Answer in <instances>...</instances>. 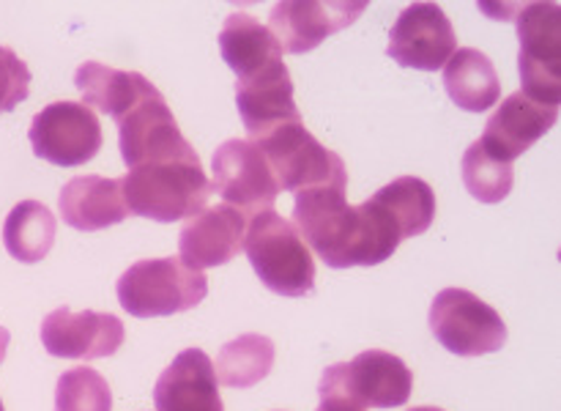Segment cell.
<instances>
[{"instance_id":"obj_1","label":"cell","mask_w":561,"mask_h":411,"mask_svg":"<svg viewBox=\"0 0 561 411\" xmlns=\"http://www.w3.org/2000/svg\"><path fill=\"white\" fill-rule=\"evenodd\" d=\"M294 225L329 269L378 266L403 241L392 214L370 201L351 206L343 186L296 192Z\"/></svg>"},{"instance_id":"obj_2","label":"cell","mask_w":561,"mask_h":411,"mask_svg":"<svg viewBox=\"0 0 561 411\" xmlns=\"http://www.w3.org/2000/svg\"><path fill=\"white\" fill-rule=\"evenodd\" d=\"M121 190L131 214L157 222L195 217L214 195L197 153L137 164L121 179Z\"/></svg>"},{"instance_id":"obj_3","label":"cell","mask_w":561,"mask_h":411,"mask_svg":"<svg viewBox=\"0 0 561 411\" xmlns=\"http://www.w3.org/2000/svg\"><path fill=\"white\" fill-rule=\"evenodd\" d=\"M247 258L268 290L279 296H310L316 290V258L296 225L283 214L263 212L252 219L244 239Z\"/></svg>"},{"instance_id":"obj_4","label":"cell","mask_w":561,"mask_h":411,"mask_svg":"<svg viewBox=\"0 0 561 411\" xmlns=\"http://www.w3.org/2000/svg\"><path fill=\"white\" fill-rule=\"evenodd\" d=\"M118 301L129 316L153 318L175 316L201 305L208 294L203 272L186 266L181 258H148L121 274Z\"/></svg>"},{"instance_id":"obj_5","label":"cell","mask_w":561,"mask_h":411,"mask_svg":"<svg viewBox=\"0 0 561 411\" xmlns=\"http://www.w3.org/2000/svg\"><path fill=\"white\" fill-rule=\"evenodd\" d=\"M257 148L266 157L279 190L285 192H305L318 190V186H348V170L340 153L332 148L321 146L305 121H288L277 129L257 137Z\"/></svg>"},{"instance_id":"obj_6","label":"cell","mask_w":561,"mask_h":411,"mask_svg":"<svg viewBox=\"0 0 561 411\" xmlns=\"http://www.w3.org/2000/svg\"><path fill=\"white\" fill-rule=\"evenodd\" d=\"M414 387V373L400 356L389 351H362L351 362L327 367L318 395H343L359 409H394L405 406Z\"/></svg>"},{"instance_id":"obj_7","label":"cell","mask_w":561,"mask_h":411,"mask_svg":"<svg viewBox=\"0 0 561 411\" xmlns=\"http://www.w3.org/2000/svg\"><path fill=\"white\" fill-rule=\"evenodd\" d=\"M431 332L458 356L496 354L507 343V323L488 301L466 288H444L433 299Z\"/></svg>"},{"instance_id":"obj_8","label":"cell","mask_w":561,"mask_h":411,"mask_svg":"<svg viewBox=\"0 0 561 411\" xmlns=\"http://www.w3.org/2000/svg\"><path fill=\"white\" fill-rule=\"evenodd\" d=\"M520 38V91L542 104L561 99V16L559 3L515 5Z\"/></svg>"},{"instance_id":"obj_9","label":"cell","mask_w":561,"mask_h":411,"mask_svg":"<svg viewBox=\"0 0 561 411\" xmlns=\"http://www.w3.org/2000/svg\"><path fill=\"white\" fill-rule=\"evenodd\" d=\"M27 140L44 162L80 168L102 148V126L96 113L82 102H53L33 115Z\"/></svg>"},{"instance_id":"obj_10","label":"cell","mask_w":561,"mask_h":411,"mask_svg":"<svg viewBox=\"0 0 561 411\" xmlns=\"http://www.w3.org/2000/svg\"><path fill=\"white\" fill-rule=\"evenodd\" d=\"M211 170V190L219 192V197L228 206L239 208L244 217L272 212L277 195L283 192L261 148L241 137H230L214 151Z\"/></svg>"},{"instance_id":"obj_11","label":"cell","mask_w":561,"mask_h":411,"mask_svg":"<svg viewBox=\"0 0 561 411\" xmlns=\"http://www.w3.org/2000/svg\"><path fill=\"white\" fill-rule=\"evenodd\" d=\"M458 49V36L436 3H411L400 11L392 33H389V58L405 69L438 71L447 66Z\"/></svg>"},{"instance_id":"obj_12","label":"cell","mask_w":561,"mask_h":411,"mask_svg":"<svg viewBox=\"0 0 561 411\" xmlns=\"http://www.w3.org/2000/svg\"><path fill=\"white\" fill-rule=\"evenodd\" d=\"M126 329L113 312L58 307L42 321V343L60 359H104L124 345Z\"/></svg>"},{"instance_id":"obj_13","label":"cell","mask_w":561,"mask_h":411,"mask_svg":"<svg viewBox=\"0 0 561 411\" xmlns=\"http://www.w3.org/2000/svg\"><path fill=\"white\" fill-rule=\"evenodd\" d=\"M121 157L126 168H137L146 162H162L175 157H195L192 142L181 135L179 121L170 113L164 96L146 99L129 115L118 121Z\"/></svg>"},{"instance_id":"obj_14","label":"cell","mask_w":561,"mask_h":411,"mask_svg":"<svg viewBox=\"0 0 561 411\" xmlns=\"http://www.w3.org/2000/svg\"><path fill=\"white\" fill-rule=\"evenodd\" d=\"M367 3H323V0H307V3H277L268 14V31L277 38L283 53H310L321 47L332 33L354 25Z\"/></svg>"},{"instance_id":"obj_15","label":"cell","mask_w":561,"mask_h":411,"mask_svg":"<svg viewBox=\"0 0 561 411\" xmlns=\"http://www.w3.org/2000/svg\"><path fill=\"white\" fill-rule=\"evenodd\" d=\"M557 118L559 104L535 102L524 91H515L488 118L480 142L488 157L496 159V162L513 164L520 153L529 151L542 135L553 129Z\"/></svg>"},{"instance_id":"obj_16","label":"cell","mask_w":561,"mask_h":411,"mask_svg":"<svg viewBox=\"0 0 561 411\" xmlns=\"http://www.w3.org/2000/svg\"><path fill=\"white\" fill-rule=\"evenodd\" d=\"M244 239L247 217L239 208L228 206V203L206 206L181 228V261L190 269H195V272L222 266V263L233 261L239 255Z\"/></svg>"},{"instance_id":"obj_17","label":"cell","mask_w":561,"mask_h":411,"mask_svg":"<svg viewBox=\"0 0 561 411\" xmlns=\"http://www.w3.org/2000/svg\"><path fill=\"white\" fill-rule=\"evenodd\" d=\"M157 411H225L214 362L206 351L186 349L170 362L153 387Z\"/></svg>"},{"instance_id":"obj_18","label":"cell","mask_w":561,"mask_h":411,"mask_svg":"<svg viewBox=\"0 0 561 411\" xmlns=\"http://www.w3.org/2000/svg\"><path fill=\"white\" fill-rule=\"evenodd\" d=\"M236 104L250 135L247 140H257L288 121H301L294 102V80L283 60L250 80L236 82Z\"/></svg>"},{"instance_id":"obj_19","label":"cell","mask_w":561,"mask_h":411,"mask_svg":"<svg viewBox=\"0 0 561 411\" xmlns=\"http://www.w3.org/2000/svg\"><path fill=\"white\" fill-rule=\"evenodd\" d=\"M60 217L69 228L93 233L110 225H118L129 217L121 179H104V175H77L60 190L58 197Z\"/></svg>"},{"instance_id":"obj_20","label":"cell","mask_w":561,"mask_h":411,"mask_svg":"<svg viewBox=\"0 0 561 411\" xmlns=\"http://www.w3.org/2000/svg\"><path fill=\"white\" fill-rule=\"evenodd\" d=\"M75 85L82 93V104L91 107L93 113H104L110 118L121 121L129 115L146 99L162 96L153 82L137 71H121L113 66H104L99 60H85L75 71Z\"/></svg>"},{"instance_id":"obj_21","label":"cell","mask_w":561,"mask_h":411,"mask_svg":"<svg viewBox=\"0 0 561 411\" xmlns=\"http://www.w3.org/2000/svg\"><path fill=\"white\" fill-rule=\"evenodd\" d=\"M219 53L239 80L261 75L283 60V47L263 22L247 11H233L219 31Z\"/></svg>"},{"instance_id":"obj_22","label":"cell","mask_w":561,"mask_h":411,"mask_svg":"<svg viewBox=\"0 0 561 411\" xmlns=\"http://www.w3.org/2000/svg\"><path fill=\"white\" fill-rule=\"evenodd\" d=\"M444 85L449 99L469 113H485L502 96L496 66L482 49L460 47L444 66Z\"/></svg>"},{"instance_id":"obj_23","label":"cell","mask_w":561,"mask_h":411,"mask_svg":"<svg viewBox=\"0 0 561 411\" xmlns=\"http://www.w3.org/2000/svg\"><path fill=\"white\" fill-rule=\"evenodd\" d=\"M3 244L20 263H38L55 244V214L38 201H22L3 222Z\"/></svg>"},{"instance_id":"obj_24","label":"cell","mask_w":561,"mask_h":411,"mask_svg":"<svg viewBox=\"0 0 561 411\" xmlns=\"http://www.w3.org/2000/svg\"><path fill=\"white\" fill-rule=\"evenodd\" d=\"M373 201L381 203L392 214L403 239L422 236L436 217V192L427 181L414 179V175H400L392 184L381 186L373 195Z\"/></svg>"},{"instance_id":"obj_25","label":"cell","mask_w":561,"mask_h":411,"mask_svg":"<svg viewBox=\"0 0 561 411\" xmlns=\"http://www.w3.org/2000/svg\"><path fill=\"white\" fill-rule=\"evenodd\" d=\"M274 367V343L266 334H241V338L230 340L219 349L217 365V381H222L225 387L247 389L261 384L263 378L272 373Z\"/></svg>"},{"instance_id":"obj_26","label":"cell","mask_w":561,"mask_h":411,"mask_svg":"<svg viewBox=\"0 0 561 411\" xmlns=\"http://www.w3.org/2000/svg\"><path fill=\"white\" fill-rule=\"evenodd\" d=\"M463 184L480 203H502L513 192L515 170L488 157L482 142L474 140L463 153Z\"/></svg>"},{"instance_id":"obj_27","label":"cell","mask_w":561,"mask_h":411,"mask_svg":"<svg viewBox=\"0 0 561 411\" xmlns=\"http://www.w3.org/2000/svg\"><path fill=\"white\" fill-rule=\"evenodd\" d=\"M55 411H113L107 378L93 367H71L55 387Z\"/></svg>"},{"instance_id":"obj_28","label":"cell","mask_w":561,"mask_h":411,"mask_svg":"<svg viewBox=\"0 0 561 411\" xmlns=\"http://www.w3.org/2000/svg\"><path fill=\"white\" fill-rule=\"evenodd\" d=\"M31 93V69L11 47L0 44V113H11Z\"/></svg>"},{"instance_id":"obj_29","label":"cell","mask_w":561,"mask_h":411,"mask_svg":"<svg viewBox=\"0 0 561 411\" xmlns=\"http://www.w3.org/2000/svg\"><path fill=\"white\" fill-rule=\"evenodd\" d=\"M316 411H365V409L351 403V400L343 398V395H327V398H321V406H318Z\"/></svg>"},{"instance_id":"obj_30","label":"cell","mask_w":561,"mask_h":411,"mask_svg":"<svg viewBox=\"0 0 561 411\" xmlns=\"http://www.w3.org/2000/svg\"><path fill=\"white\" fill-rule=\"evenodd\" d=\"M9 340H11L9 329H5V327H0V362L5 359V349H9Z\"/></svg>"},{"instance_id":"obj_31","label":"cell","mask_w":561,"mask_h":411,"mask_svg":"<svg viewBox=\"0 0 561 411\" xmlns=\"http://www.w3.org/2000/svg\"><path fill=\"white\" fill-rule=\"evenodd\" d=\"M411 411H444V409H436V406H416V409Z\"/></svg>"},{"instance_id":"obj_32","label":"cell","mask_w":561,"mask_h":411,"mask_svg":"<svg viewBox=\"0 0 561 411\" xmlns=\"http://www.w3.org/2000/svg\"><path fill=\"white\" fill-rule=\"evenodd\" d=\"M0 411H5V409H3V400H0Z\"/></svg>"}]
</instances>
